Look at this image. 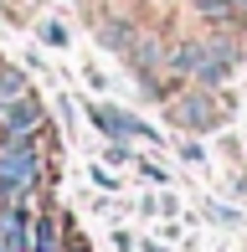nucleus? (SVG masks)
I'll use <instances>...</instances> for the list:
<instances>
[{
  "label": "nucleus",
  "instance_id": "nucleus-7",
  "mask_svg": "<svg viewBox=\"0 0 247 252\" xmlns=\"http://www.w3.org/2000/svg\"><path fill=\"white\" fill-rule=\"evenodd\" d=\"M124 57H129V67L150 83V93H154V77H160V67H165V47L154 36H134V47L124 52Z\"/></svg>",
  "mask_w": 247,
  "mask_h": 252
},
{
  "label": "nucleus",
  "instance_id": "nucleus-13",
  "mask_svg": "<svg viewBox=\"0 0 247 252\" xmlns=\"http://www.w3.org/2000/svg\"><path fill=\"white\" fill-rule=\"evenodd\" d=\"M139 170H144V180H154V186H160V180H165V170L154 165V159H139Z\"/></svg>",
  "mask_w": 247,
  "mask_h": 252
},
{
  "label": "nucleus",
  "instance_id": "nucleus-3",
  "mask_svg": "<svg viewBox=\"0 0 247 252\" xmlns=\"http://www.w3.org/2000/svg\"><path fill=\"white\" fill-rule=\"evenodd\" d=\"M170 119L190 134H206L227 119V103L216 98V88H185L181 98H170Z\"/></svg>",
  "mask_w": 247,
  "mask_h": 252
},
{
  "label": "nucleus",
  "instance_id": "nucleus-9",
  "mask_svg": "<svg viewBox=\"0 0 247 252\" xmlns=\"http://www.w3.org/2000/svg\"><path fill=\"white\" fill-rule=\"evenodd\" d=\"M98 41H103L108 52H129L134 47V26L129 21H103V26H98Z\"/></svg>",
  "mask_w": 247,
  "mask_h": 252
},
{
  "label": "nucleus",
  "instance_id": "nucleus-11",
  "mask_svg": "<svg viewBox=\"0 0 247 252\" xmlns=\"http://www.w3.org/2000/svg\"><path fill=\"white\" fill-rule=\"evenodd\" d=\"M129 159H134L129 139H114V144H108V165H129Z\"/></svg>",
  "mask_w": 247,
  "mask_h": 252
},
{
  "label": "nucleus",
  "instance_id": "nucleus-2",
  "mask_svg": "<svg viewBox=\"0 0 247 252\" xmlns=\"http://www.w3.org/2000/svg\"><path fill=\"white\" fill-rule=\"evenodd\" d=\"M41 170H47V155H41V134L36 139H10L0 144V201H26L31 190L41 186Z\"/></svg>",
  "mask_w": 247,
  "mask_h": 252
},
{
  "label": "nucleus",
  "instance_id": "nucleus-14",
  "mask_svg": "<svg viewBox=\"0 0 247 252\" xmlns=\"http://www.w3.org/2000/svg\"><path fill=\"white\" fill-rule=\"evenodd\" d=\"M144 252H165V242H144Z\"/></svg>",
  "mask_w": 247,
  "mask_h": 252
},
{
  "label": "nucleus",
  "instance_id": "nucleus-6",
  "mask_svg": "<svg viewBox=\"0 0 247 252\" xmlns=\"http://www.w3.org/2000/svg\"><path fill=\"white\" fill-rule=\"evenodd\" d=\"M62 216L57 211H47L41 206L36 216H31V237H26V252H62Z\"/></svg>",
  "mask_w": 247,
  "mask_h": 252
},
{
  "label": "nucleus",
  "instance_id": "nucleus-12",
  "mask_svg": "<svg viewBox=\"0 0 247 252\" xmlns=\"http://www.w3.org/2000/svg\"><path fill=\"white\" fill-rule=\"evenodd\" d=\"M181 159H190V165H201V159H206V150H201V144L190 139V144H181Z\"/></svg>",
  "mask_w": 247,
  "mask_h": 252
},
{
  "label": "nucleus",
  "instance_id": "nucleus-15",
  "mask_svg": "<svg viewBox=\"0 0 247 252\" xmlns=\"http://www.w3.org/2000/svg\"><path fill=\"white\" fill-rule=\"evenodd\" d=\"M0 252H16V247H10V242H5V237H0Z\"/></svg>",
  "mask_w": 247,
  "mask_h": 252
},
{
  "label": "nucleus",
  "instance_id": "nucleus-4",
  "mask_svg": "<svg viewBox=\"0 0 247 252\" xmlns=\"http://www.w3.org/2000/svg\"><path fill=\"white\" fill-rule=\"evenodd\" d=\"M88 119H93L108 139H144V144H160V139H165L160 129H150L144 119H134V113L114 108V103H88Z\"/></svg>",
  "mask_w": 247,
  "mask_h": 252
},
{
  "label": "nucleus",
  "instance_id": "nucleus-5",
  "mask_svg": "<svg viewBox=\"0 0 247 252\" xmlns=\"http://www.w3.org/2000/svg\"><path fill=\"white\" fill-rule=\"evenodd\" d=\"M41 129H47V108H41L36 93H26L21 103L0 108V144H10V139H36Z\"/></svg>",
  "mask_w": 247,
  "mask_h": 252
},
{
  "label": "nucleus",
  "instance_id": "nucleus-1",
  "mask_svg": "<svg viewBox=\"0 0 247 252\" xmlns=\"http://www.w3.org/2000/svg\"><path fill=\"white\" fill-rule=\"evenodd\" d=\"M242 62V47L232 36H206V41H181L170 57H165V67H170L175 77H190L196 88H221L232 72H237Z\"/></svg>",
  "mask_w": 247,
  "mask_h": 252
},
{
  "label": "nucleus",
  "instance_id": "nucleus-8",
  "mask_svg": "<svg viewBox=\"0 0 247 252\" xmlns=\"http://www.w3.org/2000/svg\"><path fill=\"white\" fill-rule=\"evenodd\" d=\"M190 5H196V16L211 21V26H237L247 16V0H190Z\"/></svg>",
  "mask_w": 247,
  "mask_h": 252
},
{
  "label": "nucleus",
  "instance_id": "nucleus-10",
  "mask_svg": "<svg viewBox=\"0 0 247 252\" xmlns=\"http://www.w3.org/2000/svg\"><path fill=\"white\" fill-rule=\"evenodd\" d=\"M41 41L47 47H67V26L62 21H41Z\"/></svg>",
  "mask_w": 247,
  "mask_h": 252
}]
</instances>
